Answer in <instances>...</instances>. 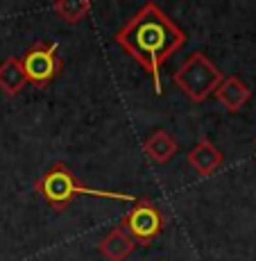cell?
<instances>
[{
  "instance_id": "obj_1",
  "label": "cell",
  "mask_w": 256,
  "mask_h": 261,
  "mask_svg": "<svg viewBox=\"0 0 256 261\" xmlns=\"http://www.w3.org/2000/svg\"><path fill=\"white\" fill-rule=\"evenodd\" d=\"M132 59L143 66L152 80L154 93L161 95V66L186 43V34L157 3H145L123 28L113 34Z\"/></svg>"
},
{
  "instance_id": "obj_2",
  "label": "cell",
  "mask_w": 256,
  "mask_h": 261,
  "mask_svg": "<svg viewBox=\"0 0 256 261\" xmlns=\"http://www.w3.org/2000/svg\"><path fill=\"white\" fill-rule=\"evenodd\" d=\"M34 191L46 200L48 207L54 212H64L77 195H93V198H104V200H123V202H136V198L129 193H118V191H102V189H91L82 184L64 162H54L41 177L34 182Z\"/></svg>"
},
{
  "instance_id": "obj_3",
  "label": "cell",
  "mask_w": 256,
  "mask_h": 261,
  "mask_svg": "<svg viewBox=\"0 0 256 261\" xmlns=\"http://www.w3.org/2000/svg\"><path fill=\"white\" fill-rule=\"evenodd\" d=\"M222 80L224 75L204 53H193L173 75V82L193 102H204L209 95L215 93V89L220 87Z\"/></svg>"
},
{
  "instance_id": "obj_4",
  "label": "cell",
  "mask_w": 256,
  "mask_h": 261,
  "mask_svg": "<svg viewBox=\"0 0 256 261\" xmlns=\"http://www.w3.org/2000/svg\"><path fill=\"white\" fill-rule=\"evenodd\" d=\"M165 216L150 198H136V202L123 216L118 227L127 234L136 245H150L165 229Z\"/></svg>"
},
{
  "instance_id": "obj_5",
  "label": "cell",
  "mask_w": 256,
  "mask_h": 261,
  "mask_svg": "<svg viewBox=\"0 0 256 261\" xmlns=\"http://www.w3.org/2000/svg\"><path fill=\"white\" fill-rule=\"evenodd\" d=\"M18 62H21L25 80L37 89H46L48 84H52L64 71V62H62V57H59V43H54V41L52 43H46V41L32 43V46L21 55Z\"/></svg>"
},
{
  "instance_id": "obj_6",
  "label": "cell",
  "mask_w": 256,
  "mask_h": 261,
  "mask_svg": "<svg viewBox=\"0 0 256 261\" xmlns=\"http://www.w3.org/2000/svg\"><path fill=\"white\" fill-rule=\"evenodd\" d=\"M188 164L197 170V175L202 177H211L213 173H218L220 166L224 164V157L209 139H200L193 148L188 150Z\"/></svg>"
},
{
  "instance_id": "obj_7",
  "label": "cell",
  "mask_w": 256,
  "mask_h": 261,
  "mask_svg": "<svg viewBox=\"0 0 256 261\" xmlns=\"http://www.w3.org/2000/svg\"><path fill=\"white\" fill-rule=\"evenodd\" d=\"M213 98L218 100V102L222 105L227 112L234 114V112L243 109L245 105L249 102V98H252V91H249V87L240 77H236V75H227V77L220 82V87L215 89Z\"/></svg>"
},
{
  "instance_id": "obj_8",
  "label": "cell",
  "mask_w": 256,
  "mask_h": 261,
  "mask_svg": "<svg viewBox=\"0 0 256 261\" xmlns=\"http://www.w3.org/2000/svg\"><path fill=\"white\" fill-rule=\"evenodd\" d=\"M134 248H136V243L120 227H113L107 237L98 241V252L109 261H127L129 254L134 252Z\"/></svg>"
},
{
  "instance_id": "obj_9",
  "label": "cell",
  "mask_w": 256,
  "mask_h": 261,
  "mask_svg": "<svg viewBox=\"0 0 256 261\" xmlns=\"http://www.w3.org/2000/svg\"><path fill=\"white\" fill-rule=\"evenodd\" d=\"M179 143L175 141L173 134H168L165 129H157L152 132L143 143V152L148 154V159H152L154 164H165L177 154Z\"/></svg>"
},
{
  "instance_id": "obj_10",
  "label": "cell",
  "mask_w": 256,
  "mask_h": 261,
  "mask_svg": "<svg viewBox=\"0 0 256 261\" xmlns=\"http://www.w3.org/2000/svg\"><path fill=\"white\" fill-rule=\"evenodd\" d=\"M27 84L21 68V62L18 57H7L3 64H0V91L9 98L18 95L23 91V87Z\"/></svg>"
},
{
  "instance_id": "obj_11",
  "label": "cell",
  "mask_w": 256,
  "mask_h": 261,
  "mask_svg": "<svg viewBox=\"0 0 256 261\" xmlns=\"http://www.w3.org/2000/svg\"><path fill=\"white\" fill-rule=\"evenodd\" d=\"M91 9H93V5L87 3V0H59V3L52 5V12L70 25L82 23L91 14Z\"/></svg>"
},
{
  "instance_id": "obj_12",
  "label": "cell",
  "mask_w": 256,
  "mask_h": 261,
  "mask_svg": "<svg viewBox=\"0 0 256 261\" xmlns=\"http://www.w3.org/2000/svg\"><path fill=\"white\" fill-rule=\"evenodd\" d=\"M254 145H256V139H254Z\"/></svg>"
}]
</instances>
